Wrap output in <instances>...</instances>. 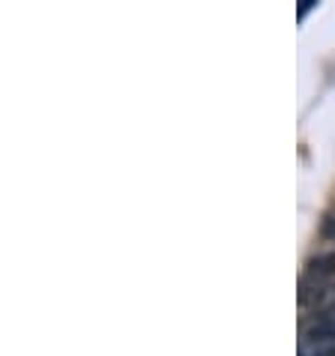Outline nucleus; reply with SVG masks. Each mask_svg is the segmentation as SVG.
<instances>
[{
	"mask_svg": "<svg viewBox=\"0 0 335 356\" xmlns=\"http://www.w3.org/2000/svg\"><path fill=\"white\" fill-rule=\"evenodd\" d=\"M300 356H335V335L314 330L309 339L300 344Z\"/></svg>",
	"mask_w": 335,
	"mask_h": 356,
	"instance_id": "1",
	"label": "nucleus"
},
{
	"mask_svg": "<svg viewBox=\"0 0 335 356\" xmlns=\"http://www.w3.org/2000/svg\"><path fill=\"white\" fill-rule=\"evenodd\" d=\"M314 330H323V332H332L335 335V309L327 314V318H323L318 326H314Z\"/></svg>",
	"mask_w": 335,
	"mask_h": 356,
	"instance_id": "2",
	"label": "nucleus"
}]
</instances>
